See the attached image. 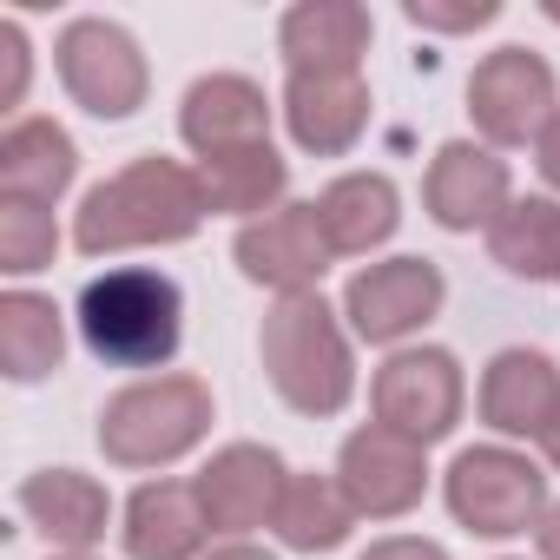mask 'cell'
I'll return each mask as SVG.
<instances>
[{"instance_id":"cell-1","label":"cell","mask_w":560,"mask_h":560,"mask_svg":"<svg viewBox=\"0 0 560 560\" xmlns=\"http://www.w3.org/2000/svg\"><path fill=\"white\" fill-rule=\"evenodd\" d=\"M86 337L113 363H152L178 343V298L165 277L126 270L86 291Z\"/></svg>"},{"instance_id":"cell-2","label":"cell","mask_w":560,"mask_h":560,"mask_svg":"<svg viewBox=\"0 0 560 560\" xmlns=\"http://www.w3.org/2000/svg\"><path fill=\"white\" fill-rule=\"evenodd\" d=\"M191 178L172 172V165H139L126 178H113L106 191H93L86 218H80V244L100 250V244H126V237H178L191 231Z\"/></svg>"},{"instance_id":"cell-3","label":"cell","mask_w":560,"mask_h":560,"mask_svg":"<svg viewBox=\"0 0 560 560\" xmlns=\"http://www.w3.org/2000/svg\"><path fill=\"white\" fill-rule=\"evenodd\" d=\"M60 73H67V86H73L93 113H106V119L132 113L139 93H145L139 47H132L119 27H106V21H80V27H67V40H60Z\"/></svg>"},{"instance_id":"cell-4","label":"cell","mask_w":560,"mask_h":560,"mask_svg":"<svg viewBox=\"0 0 560 560\" xmlns=\"http://www.w3.org/2000/svg\"><path fill=\"white\" fill-rule=\"evenodd\" d=\"M191 429H198V389H185V383H172V389H139V396H126V402L106 416V442H113V455H126V462L172 455V448L191 442Z\"/></svg>"},{"instance_id":"cell-5","label":"cell","mask_w":560,"mask_h":560,"mask_svg":"<svg viewBox=\"0 0 560 560\" xmlns=\"http://www.w3.org/2000/svg\"><path fill=\"white\" fill-rule=\"evenodd\" d=\"M547 93H553L547 67H540V60H527L521 47L494 54V60L475 73V113H481V126H488L494 139H527V126L540 119Z\"/></svg>"},{"instance_id":"cell-6","label":"cell","mask_w":560,"mask_h":560,"mask_svg":"<svg viewBox=\"0 0 560 560\" xmlns=\"http://www.w3.org/2000/svg\"><path fill=\"white\" fill-rule=\"evenodd\" d=\"M455 508L481 527V534H508L527 508H534V475L521 462L501 455H468L455 468Z\"/></svg>"},{"instance_id":"cell-7","label":"cell","mask_w":560,"mask_h":560,"mask_svg":"<svg viewBox=\"0 0 560 560\" xmlns=\"http://www.w3.org/2000/svg\"><path fill=\"white\" fill-rule=\"evenodd\" d=\"M435 270L429 264H396V270H376V277H357V291H350V304H357V324L370 330V337H396L402 324H416L429 304H435Z\"/></svg>"},{"instance_id":"cell-8","label":"cell","mask_w":560,"mask_h":560,"mask_svg":"<svg viewBox=\"0 0 560 560\" xmlns=\"http://www.w3.org/2000/svg\"><path fill=\"white\" fill-rule=\"evenodd\" d=\"M185 132L198 145H211V152H224V145H244L250 152L257 132H264V100L244 80H205L191 93V106H185Z\"/></svg>"},{"instance_id":"cell-9","label":"cell","mask_w":560,"mask_h":560,"mask_svg":"<svg viewBox=\"0 0 560 560\" xmlns=\"http://www.w3.org/2000/svg\"><path fill=\"white\" fill-rule=\"evenodd\" d=\"M291 119H298V139L304 145H343L357 126H363V86L350 73H298L291 86Z\"/></svg>"},{"instance_id":"cell-10","label":"cell","mask_w":560,"mask_h":560,"mask_svg":"<svg viewBox=\"0 0 560 560\" xmlns=\"http://www.w3.org/2000/svg\"><path fill=\"white\" fill-rule=\"evenodd\" d=\"M363 34H370V21L357 8H298L284 21V54L298 67L317 60V73H343L363 54Z\"/></svg>"},{"instance_id":"cell-11","label":"cell","mask_w":560,"mask_h":560,"mask_svg":"<svg viewBox=\"0 0 560 560\" xmlns=\"http://www.w3.org/2000/svg\"><path fill=\"white\" fill-rule=\"evenodd\" d=\"M494 198H501V165L481 159V152H468V145H448L442 172H435V211L448 224H475L481 205H494Z\"/></svg>"},{"instance_id":"cell-12","label":"cell","mask_w":560,"mask_h":560,"mask_svg":"<svg viewBox=\"0 0 560 560\" xmlns=\"http://www.w3.org/2000/svg\"><path fill=\"white\" fill-rule=\"evenodd\" d=\"M67 172H73V145H67V132H54L47 119L21 126V132L8 139V185H14V191L54 198V191L67 185Z\"/></svg>"},{"instance_id":"cell-13","label":"cell","mask_w":560,"mask_h":560,"mask_svg":"<svg viewBox=\"0 0 560 560\" xmlns=\"http://www.w3.org/2000/svg\"><path fill=\"white\" fill-rule=\"evenodd\" d=\"M324 224L337 231V244H370L396 224V198L383 178H350L324 198Z\"/></svg>"},{"instance_id":"cell-14","label":"cell","mask_w":560,"mask_h":560,"mask_svg":"<svg viewBox=\"0 0 560 560\" xmlns=\"http://www.w3.org/2000/svg\"><path fill=\"white\" fill-rule=\"evenodd\" d=\"M191 514H185V494L178 488H145L139 508H132V553L139 560H178L191 547Z\"/></svg>"},{"instance_id":"cell-15","label":"cell","mask_w":560,"mask_h":560,"mask_svg":"<svg viewBox=\"0 0 560 560\" xmlns=\"http://www.w3.org/2000/svg\"><path fill=\"white\" fill-rule=\"evenodd\" d=\"M501 257L514 270H534V277H553L560 270V218L547 205H521L514 224L501 231Z\"/></svg>"},{"instance_id":"cell-16","label":"cell","mask_w":560,"mask_h":560,"mask_svg":"<svg viewBox=\"0 0 560 560\" xmlns=\"http://www.w3.org/2000/svg\"><path fill=\"white\" fill-rule=\"evenodd\" d=\"M8 357H14V376H40L60 357V324L47 304H34V298L8 304Z\"/></svg>"},{"instance_id":"cell-17","label":"cell","mask_w":560,"mask_h":560,"mask_svg":"<svg viewBox=\"0 0 560 560\" xmlns=\"http://www.w3.org/2000/svg\"><path fill=\"white\" fill-rule=\"evenodd\" d=\"M27 508H40V514H47V534H67V540H86L93 521H100V494L80 488L73 475L34 481V488H27Z\"/></svg>"},{"instance_id":"cell-18","label":"cell","mask_w":560,"mask_h":560,"mask_svg":"<svg viewBox=\"0 0 560 560\" xmlns=\"http://www.w3.org/2000/svg\"><path fill=\"white\" fill-rule=\"evenodd\" d=\"M298 231H304V218H284V224H270V231H250L244 237V264L257 277H311V270H324L317 250L298 244Z\"/></svg>"},{"instance_id":"cell-19","label":"cell","mask_w":560,"mask_h":560,"mask_svg":"<svg viewBox=\"0 0 560 560\" xmlns=\"http://www.w3.org/2000/svg\"><path fill=\"white\" fill-rule=\"evenodd\" d=\"M277 178H284V172H277V159H270L264 145L218 159V198H224V205H250V198L277 191Z\"/></svg>"},{"instance_id":"cell-20","label":"cell","mask_w":560,"mask_h":560,"mask_svg":"<svg viewBox=\"0 0 560 560\" xmlns=\"http://www.w3.org/2000/svg\"><path fill=\"white\" fill-rule=\"evenodd\" d=\"M40 244H47V231H40V224H27V205H14V244H8V257H14V270H34V257H40Z\"/></svg>"},{"instance_id":"cell-21","label":"cell","mask_w":560,"mask_h":560,"mask_svg":"<svg viewBox=\"0 0 560 560\" xmlns=\"http://www.w3.org/2000/svg\"><path fill=\"white\" fill-rule=\"evenodd\" d=\"M376 560H442V553H429V547H383Z\"/></svg>"},{"instance_id":"cell-22","label":"cell","mask_w":560,"mask_h":560,"mask_svg":"<svg viewBox=\"0 0 560 560\" xmlns=\"http://www.w3.org/2000/svg\"><path fill=\"white\" fill-rule=\"evenodd\" d=\"M547 172H553V178H560V126H553V132H547Z\"/></svg>"},{"instance_id":"cell-23","label":"cell","mask_w":560,"mask_h":560,"mask_svg":"<svg viewBox=\"0 0 560 560\" xmlns=\"http://www.w3.org/2000/svg\"><path fill=\"white\" fill-rule=\"evenodd\" d=\"M547 547H553V560H560V521H553V534H547Z\"/></svg>"},{"instance_id":"cell-24","label":"cell","mask_w":560,"mask_h":560,"mask_svg":"<svg viewBox=\"0 0 560 560\" xmlns=\"http://www.w3.org/2000/svg\"><path fill=\"white\" fill-rule=\"evenodd\" d=\"M224 560H257V553H224Z\"/></svg>"}]
</instances>
